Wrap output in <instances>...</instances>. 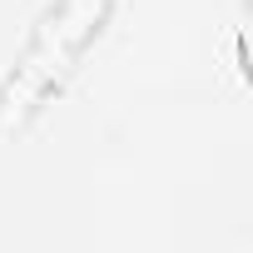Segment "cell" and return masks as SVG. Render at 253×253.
Wrapping results in <instances>:
<instances>
[{
  "label": "cell",
  "mask_w": 253,
  "mask_h": 253,
  "mask_svg": "<svg viewBox=\"0 0 253 253\" xmlns=\"http://www.w3.org/2000/svg\"><path fill=\"white\" fill-rule=\"evenodd\" d=\"M119 0H50L40 10L15 70L0 84V134H20L40 104L75 75L84 50L104 35Z\"/></svg>",
  "instance_id": "6da1fadb"
}]
</instances>
